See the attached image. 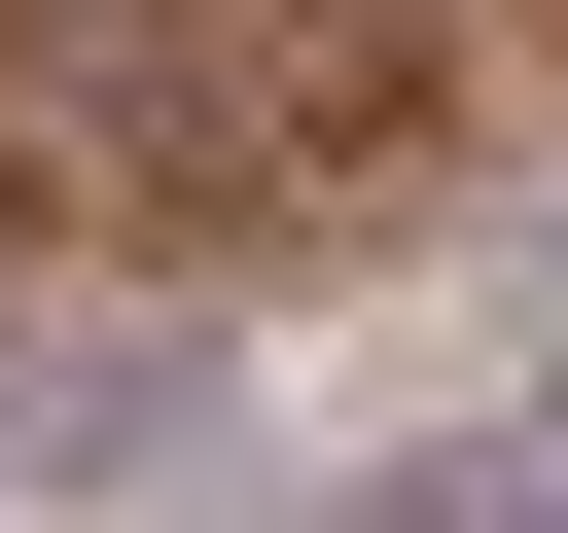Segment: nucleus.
Returning <instances> with one entry per match:
<instances>
[{
    "instance_id": "1",
    "label": "nucleus",
    "mask_w": 568,
    "mask_h": 533,
    "mask_svg": "<svg viewBox=\"0 0 568 533\" xmlns=\"http://www.w3.org/2000/svg\"><path fill=\"white\" fill-rule=\"evenodd\" d=\"M213 462H248V320H213V284H0V497L178 533Z\"/></svg>"
},
{
    "instance_id": "2",
    "label": "nucleus",
    "mask_w": 568,
    "mask_h": 533,
    "mask_svg": "<svg viewBox=\"0 0 568 533\" xmlns=\"http://www.w3.org/2000/svg\"><path fill=\"white\" fill-rule=\"evenodd\" d=\"M320 533H568V355H532V391H497V426H426V462H390V497H320Z\"/></svg>"
}]
</instances>
